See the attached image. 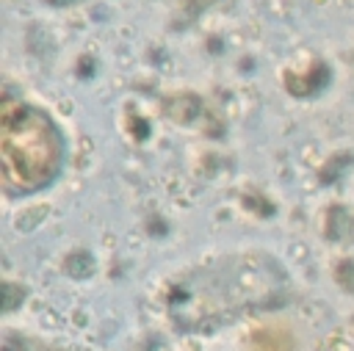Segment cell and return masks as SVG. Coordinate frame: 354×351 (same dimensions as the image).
Returning <instances> with one entry per match:
<instances>
[{
  "mask_svg": "<svg viewBox=\"0 0 354 351\" xmlns=\"http://www.w3.org/2000/svg\"><path fill=\"white\" fill-rule=\"evenodd\" d=\"M3 133L17 135V141L3 135V146L25 149L22 158L17 160V166L6 171V182L11 177H22V180H28V188H36L39 182L53 177V171L58 169V160H61V144H58L55 127L47 122L44 113H39L33 108H19L17 122H11V116L3 113Z\"/></svg>",
  "mask_w": 354,
  "mask_h": 351,
  "instance_id": "1",
  "label": "cell"
}]
</instances>
